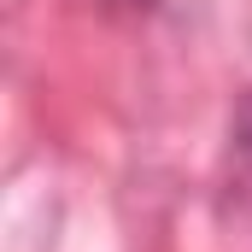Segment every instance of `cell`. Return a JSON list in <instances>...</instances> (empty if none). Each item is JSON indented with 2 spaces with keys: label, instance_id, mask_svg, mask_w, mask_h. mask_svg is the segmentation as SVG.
I'll list each match as a JSON object with an SVG mask.
<instances>
[{
  "label": "cell",
  "instance_id": "cell-1",
  "mask_svg": "<svg viewBox=\"0 0 252 252\" xmlns=\"http://www.w3.org/2000/svg\"><path fill=\"white\" fill-rule=\"evenodd\" d=\"M223 193L229 205L252 223V88L229 112V135H223Z\"/></svg>",
  "mask_w": 252,
  "mask_h": 252
}]
</instances>
